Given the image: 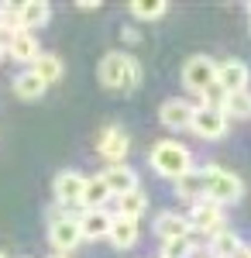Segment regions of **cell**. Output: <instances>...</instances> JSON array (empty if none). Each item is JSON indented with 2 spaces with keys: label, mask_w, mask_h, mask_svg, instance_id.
I'll use <instances>...</instances> for the list:
<instances>
[{
  "label": "cell",
  "mask_w": 251,
  "mask_h": 258,
  "mask_svg": "<svg viewBox=\"0 0 251 258\" xmlns=\"http://www.w3.org/2000/svg\"><path fill=\"white\" fill-rule=\"evenodd\" d=\"M100 83L107 90L131 93V90H138V83H141V66L128 52H107L103 62H100Z\"/></svg>",
  "instance_id": "1"
},
{
  "label": "cell",
  "mask_w": 251,
  "mask_h": 258,
  "mask_svg": "<svg viewBox=\"0 0 251 258\" xmlns=\"http://www.w3.org/2000/svg\"><path fill=\"white\" fill-rule=\"evenodd\" d=\"M152 169L165 179H179V176H186V172L193 169V155H190V148L179 145V141H158L152 148Z\"/></svg>",
  "instance_id": "2"
},
{
  "label": "cell",
  "mask_w": 251,
  "mask_h": 258,
  "mask_svg": "<svg viewBox=\"0 0 251 258\" xmlns=\"http://www.w3.org/2000/svg\"><path fill=\"white\" fill-rule=\"evenodd\" d=\"M241 197H244V182L234 172L220 169V165H207V197L203 200H213V203L227 207V203H237Z\"/></svg>",
  "instance_id": "3"
},
{
  "label": "cell",
  "mask_w": 251,
  "mask_h": 258,
  "mask_svg": "<svg viewBox=\"0 0 251 258\" xmlns=\"http://www.w3.org/2000/svg\"><path fill=\"white\" fill-rule=\"evenodd\" d=\"M227 114H224V107H210V103H200L193 107V120H190V127H193L196 135L203 141H220L224 138V131H227Z\"/></svg>",
  "instance_id": "4"
},
{
  "label": "cell",
  "mask_w": 251,
  "mask_h": 258,
  "mask_svg": "<svg viewBox=\"0 0 251 258\" xmlns=\"http://www.w3.org/2000/svg\"><path fill=\"white\" fill-rule=\"evenodd\" d=\"M213 83H217V62L207 59V55H193V59L182 66V86L190 93H207Z\"/></svg>",
  "instance_id": "5"
},
{
  "label": "cell",
  "mask_w": 251,
  "mask_h": 258,
  "mask_svg": "<svg viewBox=\"0 0 251 258\" xmlns=\"http://www.w3.org/2000/svg\"><path fill=\"white\" fill-rule=\"evenodd\" d=\"M48 241H52L55 255H69L79 241H83V234H79V217H69V214L52 217L48 220Z\"/></svg>",
  "instance_id": "6"
},
{
  "label": "cell",
  "mask_w": 251,
  "mask_h": 258,
  "mask_svg": "<svg viewBox=\"0 0 251 258\" xmlns=\"http://www.w3.org/2000/svg\"><path fill=\"white\" fill-rule=\"evenodd\" d=\"M190 227H193V231H203V234L224 231V207L213 203V200H196L193 214H190Z\"/></svg>",
  "instance_id": "7"
},
{
  "label": "cell",
  "mask_w": 251,
  "mask_h": 258,
  "mask_svg": "<svg viewBox=\"0 0 251 258\" xmlns=\"http://www.w3.org/2000/svg\"><path fill=\"white\" fill-rule=\"evenodd\" d=\"M248 66L241 59H224L217 62V86L231 97V93H244V86H248Z\"/></svg>",
  "instance_id": "8"
},
{
  "label": "cell",
  "mask_w": 251,
  "mask_h": 258,
  "mask_svg": "<svg viewBox=\"0 0 251 258\" xmlns=\"http://www.w3.org/2000/svg\"><path fill=\"white\" fill-rule=\"evenodd\" d=\"M83 186H86V176L76 172V169H66V172H58L55 182H52V193L62 207H76L83 203Z\"/></svg>",
  "instance_id": "9"
},
{
  "label": "cell",
  "mask_w": 251,
  "mask_h": 258,
  "mask_svg": "<svg viewBox=\"0 0 251 258\" xmlns=\"http://www.w3.org/2000/svg\"><path fill=\"white\" fill-rule=\"evenodd\" d=\"M128 148H131V141L128 135L120 131V127H103L97 138V152L103 159L110 162V165H124V155H128Z\"/></svg>",
  "instance_id": "10"
},
{
  "label": "cell",
  "mask_w": 251,
  "mask_h": 258,
  "mask_svg": "<svg viewBox=\"0 0 251 258\" xmlns=\"http://www.w3.org/2000/svg\"><path fill=\"white\" fill-rule=\"evenodd\" d=\"M48 18H52V7L45 0H24L18 7V28L28 35H31V28H45Z\"/></svg>",
  "instance_id": "11"
},
{
  "label": "cell",
  "mask_w": 251,
  "mask_h": 258,
  "mask_svg": "<svg viewBox=\"0 0 251 258\" xmlns=\"http://www.w3.org/2000/svg\"><path fill=\"white\" fill-rule=\"evenodd\" d=\"M155 234L162 241H175V238H190L193 227H190V217L165 210V214H158V220H155Z\"/></svg>",
  "instance_id": "12"
},
{
  "label": "cell",
  "mask_w": 251,
  "mask_h": 258,
  "mask_svg": "<svg viewBox=\"0 0 251 258\" xmlns=\"http://www.w3.org/2000/svg\"><path fill=\"white\" fill-rule=\"evenodd\" d=\"M158 117H162V124L169 131H182L193 120V103H186V100H165L162 110H158Z\"/></svg>",
  "instance_id": "13"
},
{
  "label": "cell",
  "mask_w": 251,
  "mask_h": 258,
  "mask_svg": "<svg viewBox=\"0 0 251 258\" xmlns=\"http://www.w3.org/2000/svg\"><path fill=\"white\" fill-rule=\"evenodd\" d=\"M138 234H141V227H138L135 217H114L110 220V234H107V238L114 241V248L128 251V248L138 244Z\"/></svg>",
  "instance_id": "14"
},
{
  "label": "cell",
  "mask_w": 251,
  "mask_h": 258,
  "mask_svg": "<svg viewBox=\"0 0 251 258\" xmlns=\"http://www.w3.org/2000/svg\"><path fill=\"white\" fill-rule=\"evenodd\" d=\"M175 193L182 200H203L207 197V169H190L186 176L175 179Z\"/></svg>",
  "instance_id": "15"
},
{
  "label": "cell",
  "mask_w": 251,
  "mask_h": 258,
  "mask_svg": "<svg viewBox=\"0 0 251 258\" xmlns=\"http://www.w3.org/2000/svg\"><path fill=\"white\" fill-rule=\"evenodd\" d=\"M110 214H103V210H86L83 217H79V234L83 238H90V241H97V238H107L110 234Z\"/></svg>",
  "instance_id": "16"
},
{
  "label": "cell",
  "mask_w": 251,
  "mask_h": 258,
  "mask_svg": "<svg viewBox=\"0 0 251 258\" xmlns=\"http://www.w3.org/2000/svg\"><path fill=\"white\" fill-rule=\"evenodd\" d=\"M103 182L110 186V193H114V197L138 189V176H135V169H128V165H107V172H103Z\"/></svg>",
  "instance_id": "17"
},
{
  "label": "cell",
  "mask_w": 251,
  "mask_h": 258,
  "mask_svg": "<svg viewBox=\"0 0 251 258\" xmlns=\"http://www.w3.org/2000/svg\"><path fill=\"white\" fill-rule=\"evenodd\" d=\"M7 52H11V59H18V62H35L41 55L38 52V38L28 35V31H18L14 38L7 41Z\"/></svg>",
  "instance_id": "18"
},
{
  "label": "cell",
  "mask_w": 251,
  "mask_h": 258,
  "mask_svg": "<svg viewBox=\"0 0 251 258\" xmlns=\"http://www.w3.org/2000/svg\"><path fill=\"white\" fill-rule=\"evenodd\" d=\"M110 197H114V193H110V186L103 182V176L86 179V186H83V207H86V210H103V203Z\"/></svg>",
  "instance_id": "19"
},
{
  "label": "cell",
  "mask_w": 251,
  "mask_h": 258,
  "mask_svg": "<svg viewBox=\"0 0 251 258\" xmlns=\"http://www.w3.org/2000/svg\"><path fill=\"white\" fill-rule=\"evenodd\" d=\"M145 210H148V193H141V186L117 197V217H135L138 220Z\"/></svg>",
  "instance_id": "20"
},
{
  "label": "cell",
  "mask_w": 251,
  "mask_h": 258,
  "mask_svg": "<svg viewBox=\"0 0 251 258\" xmlns=\"http://www.w3.org/2000/svg\"><path fill=\"white\" fill-rule=\"evenodd\" d=\"M31 73H35L45 86H52V83L62 80V59H58V55H45V52H41L38 59L31 62Z\"/></svg>",
  "instance_id": "21"
},
{
  "label": "cell",
  "mask_w": 251,
  "mask_h": 258,
  "mask_svg": "<svg viewBox=\"0 0 251 258\" xmlns=\"http://www.w3.org/2000/svg\"><path fill=\"white\" fill-rule=\"evenodd\" d=\"M45 90H48V86H45V83H41L31 69H28V73H21L18 80H14V93H18L21 100H38Z\"/></svg>",
  "instance_id": "22"
},
{
  "label": "cell",
  "mask_w": 251,
  "mask_h": 258,
  "mask_svg": "<svg viewBox=\"0 0 251 258\" xmlns=\"http://www.w3.org/2000/svg\"><path fill=\"white\" fill-rule=\"evenodd\" d=\"M237 244H241V238H237L234 231H227V227H224V231H217V234H210V251L217 258H231Z\"/></svg>",
  "instance_id": "23"
},
{
  "label": "cell",
  "mask_w": 251,
  "mask_h": 258,
  "mask_svg": "<svg viewBox=\"0 0 251 258\" xmlns=\"http://www.w3.org/2000/svg\"><path fill=\"white\" fill-rule=\"evenodd\" d=\"M224 114H227V120L231 117H251V93L244 90V93H231V97L224 100Z\"/></svg>",
  "instance_id": "24"
},
{
  "label": "cell",
  "mask_w": 251,
  "mask_h": 258,
  "mask_svg": "<svg viewBox=\"0 0 251 258\" xmlns=\"http://www.w3.org/2000/svg\"><path fill=\"white\" fill-rule=\"evenodd\" d=\"M165 11H169L165 0H135V4H131V14L141 18V21H158Z\"/></svg>",
  "instance_id": "25"
},
{
  "label": "cell",
  "mask_w": 251,
  "mask_h": 258,
  "mask_svg": "<svg viewBox=\"0 0 251 258\" xmlns=\"http://www.w3.org/2000/svg\"><path fill=\"white\" fill-rule=\"evenodd\" d=\"M193 234L190 238H175V241H162V258H193Z\"/></svg>",
  "instance_id": "26"
},
{
  "label": "cell",
  "mask_w": 251,
  "mask_h": 258,
  "mask_svg": "<svg viewBox=\"0 0 251 258\" xmlns=\"http://www.w3.org/2000/svg\"><path fill=\"white\" fill-rule=\"evenodd\" d=\"M0 31H4V11H0Z\"/></svg>",
  "instance_id": "27"
},
{
  "label": "cell",
  "mask_w": 251,
  "mask_h": 258,
  "mask_svg": "<svg viewBox=\"0 0 251 258\" xmlns=\"http://www.w3.org/2000/svg\"><path fill=\"white\" fill-rule=\"evenodd\" d=\"M52 258H69V255H52Z\"/></svg>",
  "instance_id": "28"
},
{
  "label": "cell",
  "mask_w": 251,
  "mask_h": 258,
  "mask_svg": "<svg viewBox=\"0 0 251 258\" xmlns=\"http://www.w3.org/2000/svg\"><path fill=\"white\" fill-rule=\"evenodd\" d=\"M0 55H4V45H0Z\"/></svg>",
  "instance_id": "29"
},
{
  "label": "cell",
  "mask_w": 251,
  "mask_h": 258,
  "mask_svg": "<svg viewBox=\"0 0 251 258\" xmlns=\"http://www.w3.org/2000/svg\"><path fill=\"white\" fill-rule=\"evenodd\" d=\"M0 258H7V255H4V251H0Z\"/></svg>",
  "instance_id": "30"
},
{
  "label": "cell",
  "mask_w": 251,
  "mask_h": 258,
  "mask_svg": "<svg viewBox=\"0 0 251 258\" xmlns=\"http://www.w3.org/2000/svg\"><path fill=\"white\" fill-rule=\"evenodd\" d=\"M248 11H251V7H248Z\"/></svg>",
  "instance_id": "31"
}]
</instances>
